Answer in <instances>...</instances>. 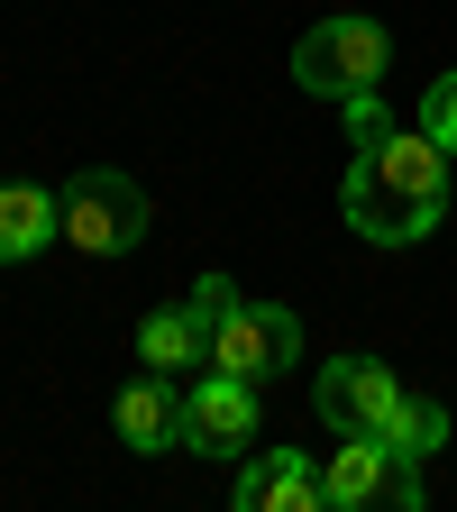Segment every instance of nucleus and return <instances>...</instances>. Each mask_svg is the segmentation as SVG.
<instances>
[{
  "label": "nucleus",
  "instance_id": "obj_1",
  "mask_svg": "<svg viewBox=\"0 0 457 512\" xmlns=\"http://www.w3.org/2000/svg\"><path fill=\"white\" fill-rule=\"evenodd\" d=\"M339 220L366 238V247H421L439 220H448V147L430 128H384L366 138L339 174Z\"/></svg>",
  "mask_w": 457,
  "mask_h": 512
},
{
  "label": "nucleus",
  "instance_id": "obj_2",
  "mask_svg": "<svg viewBox=\"0 0 457 512\" xmlns=\"http://www.w3.org/2000/svg\"><path fill=\"white\" fill-rule=\"evenodd\" d=\"M384 74H394V28L366 19V10L320 19V28H302V46H293V83L320 92V101H339V110L366 101V92H384Z\"/></svg>",
  "mask_w": 457,
  "mask_h": 512
},
{
  "label": "nucleus",
  "instance_id": "obj_3",
  "mask_svg": "<svg viewBox=\"0 0 457 512\" xmlns=\"http://www.w3.org/2000/svg\"><path fill=\"white\" fill-rule=\"evenodd\" d=\"M147 192L110 174V165H83L74 183H64V247H83V256H128L147 238Z\"/></svg>",
  "mask_w": 457,
  "mask_h": 512
},
{
  "label": "nucleus",
  "instance_id": "obj_4",
  "mask_svg": "<svg viewBox=\"0 0 457 512\" xmlns=\"http://www.w3.org/2000/svg\"><path fill=\"white\" fill-rule=\"evenodd\" d=\"M302 357V320L284 311V302H229L220 320H211V375H238V384H266V375H284Z\"/></svg>",
  "mask_w": 457,
  "mask_h": 512
},
{
  "label": "nucleus",
  "instance_id": "obj_5",
  "mask_svg": "<svg viewBox=\"0 0 457 512\" xmlns=\"http://www.w3.org/2000/svg\"><path fill=\"white\" fill-rule=\"evenodd\" d=\"M330 512H421V458H394L384 439H339L320 467Z\"/></svg>",
  "mask_w": 457,
  "mask_h": 512
},
{
  "label": "nucleus",
  "instance_id": "obj_6",
  "mask_svg": "<svg viewBox=\"0 0 457 512\" xmlns=\"http://www.w3.org/2000/svg\"><path fill=\"white\" fill-rule=\"evenodd\" d=\"M311 412L330 421L339 439H384V421L403 412V384L384 357H330L311 375Z\"/></svg>",
  "mask_w": 457,
  "mask_h": 512
},
{
  "label": "nucleus",
  "instance_id": "obj_7",
  "mask_svg": "<svg viewBox=\"0 0 457 512\" xmlns=\"http://www.w3.org/2000/svg\"><path fill=\"white\" fill-rule=\"evenodd\" d=\"M256 394L266 384H238V375H192L183 384V448H202V458H247L256 448Z\"/></svg>",
  "mask_w": 457,
  "mask_h": 512
},
{
  "label": "nucleus",
  "instance_id": "obj_8",
  "mask_svg": "<svg viewBox=\"0 0 457 512\" xmlns=\"http://www.w3.org/2000/svg\"><path fill=\"white\" fill-rule=\"evenodd\" d=\"M110 421H119V439L138 448V458H165V448H183V384L174 375H128L119 384V403H110Z\"/></svg>",
  "mask_w": 457,
  "mask_h": 512
},
{
  "label": "nucleus",
  "instance_id": "obj_9",
  "mask_svg": "<svg viewBox=\"0 0 457 512\" xmlns=\"http://www.w3.org/2000/svg\"><path fill=\"white\" fill-rule=\"evenodd\" d=\"M238 512H330V494H320V467L302 448H256L238 476Z\"/></svg>",
  "mask_w": 457,
  "mask_h": 512
},
{
  "label": "nucleus",
  "instance_id": "obj_10",
  "mask_svg": "<svg viewBox=\"0 0 457 512\" xmlns=\"http://www.w3.org/2000/svg\"><path fill=\"white\" fill-rule=\"evenodd\" d=\"M46 238H64V192L55 183H0V266L37 256Z\"/></svg>",
  "mask_w": 457,
  "mask_h": 512
},
{
  "label": "nucleus",
  "instance_id": "obj_11",
  "mask_svg": "<svg viewBox=\"0 0 457 512\" xmlns=\"http://www.w3.org/2000/svg\"><path fill=\"white\" fill-rule=\"evenodd\" d=\"M138 366H147V375H174V384H183V366H211L192 302H165V311H147V320H138Z\"/></svg>",
  "mask_w": 457,
  "mask_h": 512
},
{
  "label": "nucleus",
  "instance_id": "obj_12",
  "mask_svg": "<svg viewBox=\"0 0 457 512\" xmlns=\"http://www.w3.org/2000/svg\"><path fill=\"white\" fill-rule=\"evenodd\" d=\"M384 448H394V458H439V448H448V403L403 394V412L384 421Z\"/></svg>",
  "mask_w": 457,
  "mask_h": 512
},
{
  "label": "nucleus",
  "instance_id": "obj_13",
  "mask_svg": "<svg viewBox=\"0 0 457 512\" xmlns=\"http://www.w3.org/2000/svg\"><path fill=\"white\" fill-rule=\"evenodd\" d=\"M421 128H430V138L457 156V74H439V83L421 92Z\"/></svg>",
  "mask_w": 457,
  "mask_h": 512
},
{
  "label": "nucleus",
  "instance_id": "obj_14",
  "mask_svg": "<svg viewBox=\"0 0 457 512\" xmlns=\"http://www.w3.org/2000/svg\"><path fill=\"white\" fill-rule=\"evenodd\" d=\"M384 128H394V119H384V92H366V101H348V147H366V138H384Z\"/></svg>",
  "mask_w": 457,
  "mask_h": 512
}]
</instances>
